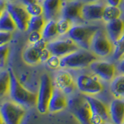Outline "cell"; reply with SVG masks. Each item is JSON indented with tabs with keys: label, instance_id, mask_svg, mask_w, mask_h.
<instances>
[{
	"label": "cell",
	"instance_id": "cell-23",
	"mask_svg": "<svg viewBox=\"0 0 124 124\" xmlns=\"http://www.w3.org/2000/svg\"><path fill=\"white\" fill-rule=\"evenodd\" d=\"M17 29V26L11 17L10 14L6 11L0 17V31L12 33Z\"/></svg>",
	"mask_w": 124,
	"mask_h": 124
},
{
	"label": "cell",
	"instance_id": "cell-26",
	"mask_svg": "<svg viewBox=\"0 0 124 124\" xmlns=\"http://www.w3.org/2000/svg\"><path fill=\"white\" fill-rule=\"evenodd\" d=\"M9 82L10 78L9 71H3L0 72V99L9 95Z\"/></svg>",
	"mask_w": 124,
	"mask_h": 124
},
{
	"label": "cell",
	"instance_id": "cell-35",
	"mask_svg": "<svg viewBox=\"0 0 124 124\" xmlns=\"http://www.w3.org/2000/svg\"><path fill=\"white\" fill-rule=\"evenodd\" d=\"M117 71L119 72L121 75H124V57L121 58L118 61L117 65H116Z\"/></svg>",
	"mask_w": 124,
	"mask_h": 124
},
{
	"label": "cell",
	"instance_id": "cell-40",
	"mask_svg": "<svg viewBox=\"0 0 124 124\" xmlns=\"http://www.w3.org/2000/svg\"><path fill=\"white\" fill-rule=\"evenodd\" d=\"M6 1L7 2H13L16 1V0H6Z\"/></svg>",
	"mask_w": 124,
	"mask_h": 124
},
{
	"label": "cell",
	"instance_id": "cell-2",
	"mask_svg": "<svg viewBox=\"0 0 124 124\" xmlns=\"http://www.w3.org/2000/svg\"><path fill=\"white\" fill-rule=\"evenodd\" d=\"M96 60H98V57L90 50L81 48L71 54L61 57L60 68L71 69L84 68L89 67L90 64Z\"/></svg>",
	"mask_w": 124,
	"mask_h": 124
},
{
	"label": "cell",
	"instance_id": "cell-12",
	"mask_svg": "<svg viewBox=\"0 0 124 124\" xmlns=\"http://www.w3.org/2000/svg\"><path fill=\"white\" fill-rule=\"evenodd\" d=\"M89 68L97 77L106 81L113 80L117 71L116 64L106 61L96 60L90 64Z\"/></svg>",
	"mask_w": 124,
	"mask_h": 124
},
{
	"label": "cell",
	"instance_id": "cell-5",
	"mask_svg": "<svg viewBox=\"0 0 124 124\" xmlns=\"http://www.w3.org/2000/svg\"><path fill=\"white\" fill-rule=\"evenodd\" d=\"M89 50L97 57H106L113 53L114 44L108 37L106 31L99 28L93 37Z\"/></svg>",
	"mask_w": 124,
	"mask_h": 124
},
{
	"label": "cell",
	"instance_id": "cell-22",
	"mask_svg": "<svg viewBox=\"0 0 124 124\" xmlns=\"http://www.w3.org/2000/svg\"><path fill=\"white\" fill-rule=\"evenodd\" d=\"M111 92L116 99H124V75H120L112 80Z\"/></svg>",
	"mask_w": 124,
	"mask_h": 124
},
{
	"label": "cell",
	"instance_id": "cell-41",
	"mask_svg": "<svg viewBox=\"0 0 124 124\" xmlns=\"http://www.w3.org/2000/svg\"><path fill=\"white\" fill-rule=\"evenodd\" d=\"M0 124H4L3 123V121H2V119L1 118V116H0Z\"/></svg>",
	"mask_w": 124,
	"mask_h": 124
},
{
	"label": "cell",
	"instance_id": "cell-44",
	"mask_svg": "<svg viewBox=\"0 0 124 124\" xmlns=\"http://www.w3.org/2000/svg\"><path fill=\"white\" fill-rule=\"evenodd\" d=\"M42 1H43V0H42Z\"/></svg>",
	"mask_w": 124,
	"mask_h": 124
},
{
	"label": "cell",
	"instance_id": "cell-11",
	"mask_svg": "<svg viewBox=\"0 0 124 124\" xmlns=\"http://www.w3.org/2000/svg\"><path fill=\"white\" fill-rule=\"evenodd\" d=\"M6 11L13 18L17 29L21 31H26L30 16L26 11V7L22 4L13 2H7Z\"/></svg>",
	"mask_w": 124,
	"mask_h": 124
},
{
	"label": "cell",
	"instance_id": "cell-6",
	"mask_svg": "<svg viewBox=\"0 0 124 124\" xmlns=\"http://www.w3.org/2000/svg\"><path fill=\"white\" fill-rule=\"evenodd\" d=\"M54 90L53 82L47 74H44L40 77L39 90L37 92V108L42 114L48 112V104Z\"/></svg>",
	"mask_w": 124,
	"mask_h": 124
},
{
	"label": "cell",
	"instance_id": "cell-30",
	"mask_svg": "<svg viewBox=\"0 0 124 124\" xmlns=\"http://www.w3.org/2000/svg\"><path fill=\"white\" fill-rule=\"evenodd\" d=\"M46 63L50 68L57 69L59 68L61 65V57L51 54V56H50L49 57V59L46 61Z\"/></svg>",
	"mask_w": 124,
	"mask_h": 124
},
{
	"label": "cell",
	"instance_id": "cell-20",
	"mask_svg": "<svg viewBox=\"0 0 124 124\" xmlns=\"http://www.w3.org/2000/svg\"><path fill=\"white\" fill-rule=\"evenodd\" d=\"M109 115L114 124L124 123V100L123 99H116L111 102Z\"/></svg>",
	"mask_w": 124,
	"mask_h": 124
},
{
	"label": "cell",
	"instance_id": "cell-9",
	"mask_svg": "<svg viewBox=\"0 0 124 124\" xmlns=\"http://www.w3.org/2000/svg\"><path fill=\"white\" fill-rule=\"evenodd\" d=\"M46 47L51 54L60 57H64L81 49L80 46L69 37L67 39H57L47 42Z\"/></svg>",
	"mask_w": 124,
	"mask_h": 124
},
{
	"label": "cell",
	"instance_id": "cell-17",
	"mask_svg": "<svg viewBox=\"0 0 124 124\" xmlns=\"http://www.w3.org/2000/svg\"><path fill=\"white\" fill-rule=\"evenodd\" d=\"M68 99L64 93L57 88H54L52 95L48 104V112H57L68 107Z\"/></svg>",
	"mask_w": 124,
	"mask_h": 124
},
{
	"label": "cell",
	"instance_id": "cell-13",
	"mask_svg": "<svg viewBox=\"0 0 124 124\" xmlns=\"http://www.w3.org/2000/svg\"><path fill=\"white\" fill-rule=\"evenodd\" d=\"M84 3L81 0H71L64 2L61 13V17L65 18L72 23L84 20L82 17V8Z\"/></svg>",
	"mask_w": 124,
	"mask_h": 124
},
{
	"label": "cell",
	"instance_id": "cell-27",
	"mask_svg": "<svg viewBox=\"0 0 124 124\" xmlns=\"http://www.w3.org/2000/svg\"><path fill=\"white\" fill-rule=\"evenodd\" d=\"M112 57L114 61H119L124 57V34L114 43V50Z\"/></svg>",
	"mask_w": 124,
	"mask_h": 124
},
{
	"label": "cell",
	"instance_id": "cell-21",
	"mask_svg": "<svg viewBox=\"0 0 124 124\" xmlns=\"http://www.w3.org/2000/svg\"><path fill=\"white\" fill-rule=\"evenodd\" d=\"M41 33L43 39L46 42L51 41L57 36H59L57 31V20H55V19L46 20L44 26V29L41 31Z\"/></svg>",
	"mask_w": 124,
	"mask_h": 124
},
{
	"label": "cell",
	"instance_id": "cell-28",
	"mask_svg": "<svg viewBox=\"0 0 124 124\" xmlns=\"http://www.w3.org/2000/svg\"><path fill=\"white\" fill-rule=\"evenodd\" d=\"M57 25L58 34H59L60 36H63V35L68 34L73 26L72 23L71 21L63 17H61L57 21Z\"/></svg>",
	"mask_w": 124,
	"mask_h": 124
},
{
	"label": "cell",
	"instance_id": "cell-3",
	"mask_svg": "<svg viewBox=\"0 0 124 124\" xmlns=\"http://www.w3.org/2000/svg\"><path fill=\"white\" fill-rule=\"evenodd\" d=\"M68 107L81 124H92L90 105L85 95L81 94L72 95L68 99Z\"/></svg>",
	"mask_w": 124,
	"mask_h": 124
},
{
	"label": "cell",
	"instance_id": "cell-32",
	"mask_svg": "<svg viewBox=\"0 0 124 124\" xmlns=\"http://www.w3.org/2000/svg\"><path fill=\"white\" fill-rule=\"evenodd\" d=\"M42 37V33L41 32H38V31H33L30 32L28 37V41L30 44H33L35 43L40 41Z\"/></svg>",
	"mask_w": 124,
	"mask_h": 124
},
{
	"label": "cell",
	"instance_id": "cell-18",
	"mask_svg": "<svg viewBox=\"0 0 124 124\" xmlns=\"http://www.w3.org/2000/svg\"><path fill=\"white\" fill-rule=\"evenodd\" d=\"M64 0H43L42 6L44 8V16L46 20L55 19L61 15Z\"/></svg>",
	"mask_w": 124,
	"mask_h": 124
},
{
	"label": "cell",
	"instance_id": "cell-29",
	"mask_svg": "<svg viewBox=\"0 0 124 124\" xmlns=\"http://www.w3.org/2000/svg\"><path fill=\"white\" fill-rule=\"evenodd\" d=\"M25 7L30 16H44V8H43L42 4H40L39 2L30 3Z\"/></svg>",
	"mask_w": 124,
	"mask_h": 124
},
{
	"label": "cell",
	"instance_id": "cell-15",
	"mask_svg": "<svg viewBox=\"0 0 124 124\" xmlns=\"http://www.w3.org/2000/svg\"><path fill=\"white\" fill-rule=\"evenodd\" d=\"M54 85L56 88L60 89L64 94H71L77 88L74 78L66 71H60L56 74L54 77Z\"/></svg>",
	"mask_w": 124,
	"mask_h": 124
},
{
	"label": "cell",
	"instance_id": "cell-39",
	"mask_svg": "<svg viewBox=\"0 0 124 124\" xmlns=\"http://www.w3.org/2000/svg\"><path fill=\"white\" fill-rule=\"evenodd\" d=\"M83 3H96L99 2L100 0H81Z\"/></svg>",
	"mask_w": 124,
	"mask_h": 124
},
{
	"label": "cell",
	"instance_id": "cell-19",
	"mask_svg": "<svg viewBox=\"0 0 124 124\" xmlns=\"http://www.w3.org/2000/svg\"><path fill=\"white\" fill-rule=\"evenodd\" d=\"M106 31L109 39L114 44L124 34V20L119 18L106 23Z\"/></svg>",
	"mask_w": 124,
	"mask_h": 124
},
{
	"label": "cell",
	"instance_id": "cell-8",
	"mask_svg": "<svg viewBox=\"0 0 124 124\" xmlns=\"http://www.w3.org/2000/svg\"><path fill=\"white\" fill-rule=\"evenodd\" d=\"M76 85L78 89L87 95L99 94L103 90V85L96 76L83 74L77 78Z\"/></svg>",
	"mask_w": 124,
	"mask_h": 124
},
{
	"label": "cell",
	"instance_id": "cell-14",
	"mask_svg": "<svg viewBox=\"0 0 124 124\" xmlns=\"http://www.w3.org/2000/svg\"><path fill=\"white\" fill-rule=\"evenodd\" d=\"M47 42L41 39L40 41L30 44L23 53V59L27 64L35 65L40 62V52L46 48Z\"/></svg>",
	"mask_w": 124,
	"mask_h": 124
},
{
	"label": "cell",
	"instance_id": "cell-36",
	"mask_svg": "<svg viewBox=\"0 0 124 124\" xmlns=\"http://www.w3.org/2000/svg\"><path fill=\"white\" fill-rule=\"evenodd\" d=\"M6 8H7V2L6 0H0V17L6 11Z\"/></svg>",
	"mask_w": 124,
	"mask_h": 124
},
{
	"label": "cell",
	"instance_id": "cell-38",
	"mask_svg": "<svg viewBox=\"0 0 124 124\" xmlns=\"http://www.w3.org/2000/svg\"><path fill=\"white\" fill-rule=\"evenodd\" d=\"M39 2V0H20L21 4L24 6L29 5L30 3H33V2Z\"/></svg>",
	"mask_w": 124,
	"mask_h": 124
},
{
	"label": "cell",
	"instance_id": "cell-1",
	"mask_svg": "<svg viewBox=\"0 0 124 124\" xmlns=\"http://www.w3.org/2000/svg\"><path fill=\"white\" fill-rule=\"evenodd\" d=\"M9 97L11 101L20 105L24 108L37 106V94L26 89L20 83L13 70L9 69Z\"/></svg>",
	"mask_w": 124,
	"mask_h": 124
},
{
	"label": "cell",
	"instance_id": "cell-42",
	"mask_svg": "<svg viewBox=\"0 0 124 124\" xmlns=\"http://www.w3.org/2000/svg\"><path fill=\"white\" fill-rule=\"evenodd\" d=\"M102 124H110V123H102Z\"/></svg>",
	"mask_w": 124,
	"mask_h": 124
},
{
	"label": "cell",
	"instance_id": "cell-4",
	"mask_svg": "<svg viewBox=\"0 0 124 124\" xmlns=\"http://www.w3.org/2000/svg\"><path fill=\"white\" fill-rule=\"evenodd\" d=\"M99 28L97 25H74L68 35L80 48L89 50L93 37Z\"/></svg>",
	"mask_w": 124,
	"mask_h": 124
},
{
	"label": "cell",
	"instance_id": "cell-34",
	"mask_svg": "<svg viewBox=\"0 0 124 124\" xmlns=\"http://www.w3.org/2000/svg\"><path fill=\"white\" fill-rule=\"evenodd\" d=\"M51 56V53L47 49V47L44 49L40 52V62H46L49 59V57Z\"/></svg>",
	"mask_w": 124,
	"mask_h": 124
},
{
	"label": "cell",
	"instance_id": "cell-43",
	"mask_svg": "<svg viewBox=\"0 0 124 124\" xmlns=\"http://www.w3.org/2000/svg\"><path fill=\"white\" fill-rule=\"evenodd\" d=\"M123 124H124V123H123Z\"/></svg>",
	"mask_w": 124,
	"mask_h": 124
},
{
	"label": "cell",
	"instance_id": "cell-10",
	"mask_svg": "<svg viewBox=\"0 0 124 124\" xmlns=\"http://www.w3.org/2000/svg\"><path fill=\"white\" fill-rule=\"evenodd\" d=\"M90 105L92 124H102L110 118L109 110L102 101L92 95H85Z\"/></svg>",
	"mask_w": 124,
	"mask_h": 124
},
{
	"label": "cell",
	"instance_id": "cell-24",
	"mask_svg": "<svg viewBox=\"0 0 124 124\" xmlns=\"http://www.w3.org/2000/svg\"><path fill=\"white\" fill-rule=\"evenodd\" d=\"M46 20L44 16H30L28 24H27V30L29 33L33 31H38L41 32L44 29Z\"/></svg>",
	"mask_w": 124,
	"mask_h": 124
},
{
	"label": "cell",
	"instance_id": "cell-37",
	"mask_svg": "<svg viewBox=\"0 0 124 124\" xmlns=\"http://www.w3.org/2000/svg\"><path fill=\"white\" fill-rule=\"evenodd\" d=\"M122 0H106L107 5H110L113 6H119Z\"/></svg>",
	"mask_w": 124,
	"mask_h": 124
},
{
	"label": "cell",
	"instance_id": "cell-33",
	"mask_svg": "<svg viewBox=\"0 0 124 124\" xmlns=\"http://www.w3.org/2000/svg\"><path fill=\"white\" fill-rule=\"evenodd\" d=\"M12 39V33L0 31V46L6 45Z\"/></svg>",
	"mask_w": 124,
	"mask_h": 124
},
{
	"label": "cell",
	"instance_id": "cell-7",
	"mask_svg": "<svg viewBox=\"0 0 124 124\" xmlns=\"http://www.w3.org/2000/svg\"><path fill=\"white\" fill-rule=\"evenodd\" d=\"M25 115V108L13 101H6L0 106V116L4 124H20Z\"/></svg>",
	"mask_w": 124,
	"mask_h": 124
},
{
	"label": "cell",
	"instance_id": "cell-45",
	"mask_svg": "<svg viewBox=\"0 0 124 124\" xmlns=\"http://www.w3.org/2000/svg\"></svg>",
	"mask_w": 124,
	"mask_h": 124
},
{
	"label": "cell",
	"instance_id": "cell-16",
	"mask_svg": "<svg viewBox=\"0 0 124 124\" xmlns=\"http://www.w3.org/2000/svg\"><path fill=\"white\" fill-rule=\"evenodd\" d=\"M105 6L99 2L84 3L82 8V17L84 20L98 21L102 20Z\"/></svg>",
	"mask_w": 124,
	"mask_h": 124
},
{
	"label": "cell",
	"instance_id": "cell-31",
	"mask_svg": "<svg viewBox=\"0 0 124 124\" xmlns=\"http://www.w3.org/2000/svg\"><path fill=\"white\" fill-rule=\"evenodd\" d=\"M8 54H9V48L6 44L0 46V68L4 67V65L6 64Z\"/></svg>",
	"mask_w": 124,
	"mask_h": 124
},
{
	"label": "cell",
	"instance_id": "cell-25",
	"mask_svg": "<svg viewBox=\"0 0 124 124\" xmlns=\"http://www.w3.org/2000/svg\"><path fill=\"white\" fill-rule=\"evenodd\" d=\"M121 16V9L119 6H113L110 5H106L105 6L102 16V20L106 23L115 20Z\"/></svg>",
	"mask_w": 124,
	"mask_h": 124
}]
</instances>
